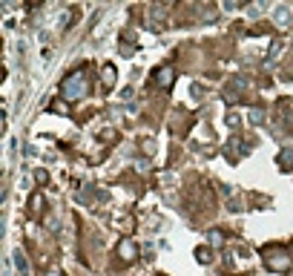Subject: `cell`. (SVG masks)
<instances>
[{
  "label": "cell",
  "instance_id": "cell-6",
  "mask_svg": "<svg viewBox=\"0 0 293 276\" xmlns=\"http://www.w3.org/2000/svg\"><path fill=\"white\" fill-rule=\"evenodd\" d=\"M115 78H118V72H115V66H112V63L101 66V81H104V87H107V89L115 87Z\"/></svg>",
  "mask_w": 293,
  "mask_h": 276
},
{
  "label": "cell",
  "instance_id": "cell-16",
  "mask_svg": "<svg viewBox=\"0 0 293 276\" xmlns=\"http://www.w3.org/2000/svg\"><path fill=\"white\" fill-rule=\"evenodd\" d=\"M35 178H37V181H40V184H44V181H46V178H49V176H46L44 170H37V173H35Z\"/></svg>",
  "mask_w": 293,
  "mask_h": 276
},
{
  "label": "cell",
  "instance_id": "cell-13",
  "mask_svg": "<svg viewBox=\"0 0 293 276\" xmlns=\"http://www.w3.org/2000/svg\"><path fill=\"white\" fill-rule=\"evenodd\" d=\"M279 52H282V44H273V49H270V55H267V61H273Z\"/></svg>",
  "mask_w": 293,
  "mask_h": 276
},
{
  "label": "cell",
  "instance_id": "cell-14",
  "mask_svg": "<svg viewBox=\"0 0 293 276\" xmlns=\"http://www.w3.org/2000/svg\"><path fill=\"white\" fill-rule=\"evenodd\" d=\"M239 9V3H236V0H227V3H224V12H236Z\"/></svg>",
  "mask_w": 293,
  "mask_h": 276
},
{
  "label": "cell",
  "instance_id": "cell-8",
  "mask_svg": "<svg viewBox=\"0 0 293 276\" xmlns=\"http://www.w3.org/2000/svg\"><path fill=\"white\" fill-rule=\"evenodd\" d=\"M279 164H282L284 170H290L293 167V150H282V152H279Z\"/></svg>",
  "mask_w": 293,
  "mask_h": 276
},
{
  "label": "cell",
  "instance_id": "cell-5",
  "mask_svg": "<svg viewBox=\"0 0 293 276\" xmlns=\"http://www.w3.org/2000/svg\"><path fill=\"white\" fill-rule=\"evenodd\" d=\"M135 253H138V248H135L133 239H124L121 245H118V256H121V262H133Z\"/></svg>",
  "mask_w": 293,
  "mask_h": 276
},
{
  "label": "cell",
  "instance_id": "cell-3",
  "mask_svg": "<svg viewBox=\"0 0 293 276\" xmlns=\"http://www.w3.org/2000/svg\"><path fill=\"white\" fill-rule=\"evenodd\" d=\"M270 15H273V23H276V26H282V29H287L293 23V9H290V6H284V3L273 6Z\"/></svg>",
  "mask_w": 293,
  "mask_h": 276
},
{
  "label": "cell",
  "instance_id": "cell-11",
  "mask_svg": "<svg viewBox=\"0 0 293 276\" xmlns=\"http://www.w3.org/2000/svg\"><path fill=\"white\" fill-rule=\"evenodd\" d=\"M204 98V89H201V84H193V101H201Z\"/></svg>",
  "mask_w": 293,
  "mask_h": 276
},
{
  "label": "cell",
  "instance_id": "cell-4",
  "mask_svg": "<svg viewBox=\"0 0 293 276\" xmlns=\"http://www.w3.org/2000/svg\"><path fill=\"white\" fill-rule=\"evenodd\" d=\"M9 262H12V267L18 270V276H29V259H26V253L23 250H12V256H9Z\"/></svg>",
  "mask_w": 293,
  "mask_h": 276
},
{
  "label": "cell",
  "instance_id": "cell-7",
  "mask_svg": "<svg viewBox=\"0 0 293 276\" xmlns=\"http://www.w3.org/2000/svg\"><path fill=\"white\" fill-rule=\"evenodd\" d=\"M173 78H176L173 66H164V69H158V75H155V84H161V87H170V84H173Z\"/></svg>",
  "mask_w": 293,
  "mask_h": 276
},
{
  "label": "cell",
  "instance_id": "cell-15",
  "mask_svg": "<svg viewBox=\"0 0 293 276\" xmlns=\"http://www.w3.org/2000/svg\"><path fill=\"white\" fill-rule=\"evenodd\" d=\"M227 124H230L233 130H236V127H239V118H236V115H227Z\"/></svg>",
  "mask_w": 293,
  "mask_h": 276
},
{
  "label": "cell",
  "instance_id": "cell-2",
  "mask_svg": "<svg viewBox=\"0 0 293 276\" xmlns=\"http://www.w3.org/2000/svg\"><path fill=\"white\" fill-rule=\"evenodd\" d=\"M265 262L270 270H284V267H290V253H284V250H267Z\"/></svg>",
  "mask_w": 293,
  "mask_h": 276
},
{
  "label": "cell",
  "instance_id": "cell-10",
  "mask_svg": "<svg viewBox=\"0 0 293 276\" xmlns=\"http://www.w3.org/2000/svg\"><path fill=\"white\" fill-rule=\"evenodd\" d=\"M210 259H213L210 248H198V262H210Z\"/></svg>",
  "mask_w": 293,
  "mask_h": 276
},
{
  "label": "cell",
  "instance_id": "cell-17",
  "mask_svg": "<svg viewBox=\"0 0 293 276\" xmlns=\"http://www.w3.org/2000/svg\"><path fill=\"white\" fill-rule=\"evenodd\" d=\"M49 276H61V270H52V273H49Z\"/></svg>",
  "mask_w": 293,
  "mask_h": 276
},
{
  "label": "cell",
  "instance_id": "cell-9",
  "mask_svg": "<svg viewBox=\"0 0 293 276\" xmlns=\"http://www.w3.org/2000/svg\"><path fill=\"white\" fill-rule=\"evenodd\" d=\"M250 124H265V109L262 107L250 109Z\"/></svg>",
  "mask_w": 293,
  "mask_h": 276
},
{
  "label": "cell",
  "instance_id": "cell-1",
  "mask_svg": "<svg viewBox=\"0 0 293 276\" xmlns=\"http://www.w3.org/2000/svg\"><path fill=\"white\" fill-rule=\"evenodd\" d=\"M89 92V72L87 69H75L72 75H66L61 84V95L66 101H80Z\"/></svg>",
  "mask_w": 293,
  "mask_h": 276
},
{
  "label": "cell",
  "instance_id": "cell-12",
  "mask_svg": "<svg viewBox=\"0 0 293 276\" xmlns=\"http://www.w3.org/2000/svg\"><path fill=\"white\" fill-rule=\"evenodd\" d=\"M262 12H265V6H259V3H256V6H250V9H247V15H250V18H259Z\"/></svg>",
  "mask_w": 293,
  "mask_h": 276
}]
</instances>
